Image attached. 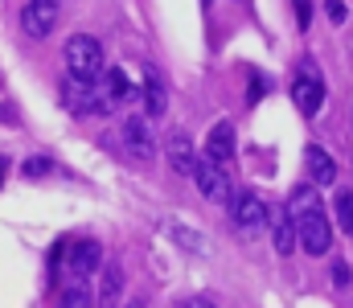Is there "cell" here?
<instances>
[{"label":"cell","instance_id":"cell-9","mask_svg":"<svg viewBox=\"0 0 353 308\" xmlns=\"http://www.w3.org/2000/svg\"><path fill=\"white\" fill-rule=\"evenodd\" d=\"M136 91H132V83H128V74L123 70H103L99 74V99H103V115L107 111H115V107H128Z\"/></svg>","mask_w":353,"mask_h":308},{"label":"cell","instance_id":"cell-13","mask_svg":"<svg viewBox=\"0 0 353 308\" xmlns=\"http://www.w3.org/2000/svg\"><path fill=\"white\" fill-rule=\"evenodd\" d=\"M165 107H169V91H165L161 70H144V115L148 119H161Z\"/></svg>","mask_w":353,"mask_h":308},{"label":"cell","instance_id":"cell-8","mask_svg":"<svg viewBox=\"0 0 353 308\" xmlns=\"http://www.w3.org/2000/svg\"><path fill=\"white\" fill-rule=\"evenodd\" d=\"M21 25H25V33H29L33 41L50 37L54 25H58V0H25V8H21Z\"/></svg>","mask_w":353,"mask_h":308},{"label":"cell","instance_id":"cell-3","mask_svg":"<svg viewBox=\"0 0 353 308\" xmlns=\"http://www.w3.org/2000/svg\"><path fill=\"white\" fill-rule=\"evenodd\" d=\"M66 70L79 74V79H99L107 66H103V45L87 37V33H74L66 41Z\"/></svg>","mask_w":353,"mask_h":308},{"label":"cell","instance_id":"cell-7","mask_svg":"<svg viewBox=\"0 0 353 308\" xmlns=\"http://www.w3.org/2000/svg\"><path fill=\"white\" fill-rule=\"evenodd\" d=\"M230 218H234V226H239V230H259V226L271 222V205H267L259 194L243 189V194H234V198H230Z\"/></svg>","mask_w":353,"mask_h":308},{"label":"cell","instance_id":"cell-14","mask_svg":"<svg viewBox=\"0 0 353 308\" xmlns=\"http://www.w3.org/2000/svg\"><path fill=\"white\" fill-rule=\"evenodd\" d=\"M169 165H173L176 173H185V177H193V169H197V156H193V144H189L185 132L169 136Z\"/></svg>","mask_w":353,"mask_h":308},{"label":"cell","instance_id":"cell-18","mask_svg":"<svg viewBox=\"0 0 353 308\" xmlns=\"http://www.w3.org/2000/svg\"><path fill=\"white\" fill-rule=\"evenodd\" d=\"M62 300L70 308H83V305H90V288L87 284H66V288H62Z\"/></svg>","mask_w":353,"mask_h":308},{"label":"cell","instance_id":"cell-17","mask_svg":"<svg viewBox=\"0 0 353 308\" xmlns=\"http://www.w3.org/2000/svg\"><path fill=\"white\" fill-rule=\"evenodd\" d=\"M337 222H341V230L345 234H353V194L350 189H337Z\"/></svg>","mask_w":353,"mask_h":308},{"label":"cell","instance_id":"cell-24","mask_svg":"<svg viewBox=\"0 0 353 308\" xmlns=\"http://www.w3.org/2000/svg\"><path fill=\"white\" fill-rule=\"evenodd\" d=\"M0 169H4V156H0Z\"/></svg>","mask_w":353,"mask_h":308},{"label":"cell","instance_id":"cell-19","mask_svg":"<svg viewBox=\"0 0 353 308\" xmlns=\"http://www.w3.org/2000/svg\"><path fill=\"white\" fill-rule=\"evenodd\" d=\"M173 234H176V243H181V247H189V251H205V247L197 243V234H193V230H185V226H176V222H173Z\"/></svg>","mask_w":353,"mask_h":308},{"label":"cell","instance_id":"cell-6","mask_svg":"<svg viewBox=\"0 0 353 308\" xmlns=\"http://www.w3.org/2000/svg\"><path fill=\"white\" fill-rule=\"evenodd\" d=\"M193 181H197V189H201L210 202L230 205V198H234V189H230V177H226L222 161H214V156L197 161V169H193Z\"/></svg>","mask_w":353,"mask_h":308},{"label":"cell","instance_id":"cell-11","mask_svg":"<svg viewBox=\"0 0 353 308\" xmlns=\"http://www.w3.org/2000/svg\"><path fill=\"white\" fill-rule=\"evenodd\" d=\"M304 173H308L312 185H333V181H337V161H333L325 148L308 144V148H304Z\"/></svg>","mask_w":353,"mask_h":308},{"label":"cell","instance_id":"cell-20","mask_svg":"<svg viewBox=\"0 0 353 308\" xmlns=\"http://www.w3.org/2000/svg\"><path fill=\"white\" fill-rule=\"evenodd\" d=\"M325 8H329V21H333V25H341V21L350 17V8H345V0H329Z\"/></svg>","mask_w":353,"mask_h":308},{"label":"cell","instance_id":"cell-2","mask_svg":"<svg viewBox=\"0 0 353 308\" xmlns=\"http://www.w3.org/2000/svg\"><path fill=\"white\" fill-rule=\"evenodd\" d=\"M94 271H103V247H99V238H74L66 247V284H90Z\"/></svg>","mask_w":353,"mask_h":308},{"label":"cell","instance_id":"cell-10","mask_svg":"<svg viewBox=\"0 0 353 308\" xmlns=\"http://www.w3.org/2000/svg\"><path fill=\"white\" fill-rule=\"evenodd\" d=\"M123 148H128L132 156H140V161H148V156L157 152L152 132H148V123H144L140 115H128V119H123Z\"/></svg>","mask_w":353,"mask_h":308},{"label":"cell","instance_id":"cell-12","mask_svg":"<svg viewBox=\"0 0 353 308\" xmlns=\"http://www.w3.org/2000/svg\"><path fill=\"white\" fill-rule=\"evenodd\" d=\"M271 238H275V251L279 255H292L296 251V222L288 214V205H271Z\"/></svg>","mask_w":353,"mask_h":308},{"label":"cell","instance_id":"cell-4","mask_svg":"<svg viewBox=\"0 0 353 308\" xmlns=\"http://www.w3.org/2000/svg\"><path fill=\"white\" fill-rule=\"evenodd\" d=\"M62 103L74 111V115H103V99H99V79H79V74H66L62 79Z\"/></svg>","mask_w":353,"mask_h":308},{"label":"cell","instance_id":"cell-15","mask_svg":"<svg viewBox=\"0 0 353 308\" xmlns=\"http://www.w3.org/2000/svg\"><path fill=\"white\" fill-rule=\"evenodd\" d=\"M205 156H214V161H230L234 156V127L222 119V123H214V132H210V140H205Z\"/></svg>","mask_w":353,"mask_h":308},{"label":"cell","instance_id":"cell-21","mask_svg":"<svg viewBox=\"0 0 353 308\" xmlns=\"http://www.w3.org/2000/svg\"><path fill=\"white\" fill-rule=\"evenodd\" d=\"M308 21H312V0H296V25L308 29Z\"/></svg>","mask_w":353,"mask_h":308},{"label":"cell","instance_id":"cell-1","mask_svg":"<svg viewBox=\"0 0 353 308\" xmlns=\"http://www.w3.org/2000/svg\"><path fill=\"white\" fill-rule=\"evenodd\" d=\"M288 214H292L296 238H300V247H304L308 255H325V251L333 247V226H329V218H325V205L316 198V185H312V181L292 189Z\"/></svg>","mask_w":353,"mask_h":308},{"label":"cell","instance_id":"cell-23","mask_svg":"<svg viewBox=\"0 0 353 308\" xmlns=\"http://www.w3.org/2000/svg\"><path fill=\"white\" fill-rule=\"evenodd\" d=\"M50 169H54L50 161H29V165H25V177H46Z\"/></svg>","mask_w":353,"mask_h":308},{"label":"cell","instance_id":"cell-5","mask_svg":"<svg viewBox=\"0 0 353 308\" xmlns=\"http://www.w3.org/2000/svg\"><path fill=\"white\" fill-rule=\"evenodd\" d=\"M292 103H296L304 115H316V111L325 107V79H321V70H316L312 62L300 66V74H296V83H292Z\"/></svg>","mask_w":353,"mask_h":308},{"label":"cell","instance_id":"cell-16","mask_svg":"<svg viewBox=\"0 0 353 308\" xmlns=\"http://www.w3.org/2000/svg\"><path fill=\"white\" fill-rule=\"evenodd\" d=\"M119 292H123V267H119V263H107V267H103V284H99V300L111 305Z\"/></svg>","mask_w":353,"mask_h":308},{"label":"cell","instance_id":"cell-22","mask_svg":"<svg viewBox=\"0 0 353 308\" xmlns=\"http://www.w3.org/2000/svg\"><path fill=\"white\" fill-rule=\"evenodd\" d=\"M333 288H350V263H333Z\"/></svg>","mask_w":353,"mask_h":308}]
</instances>
